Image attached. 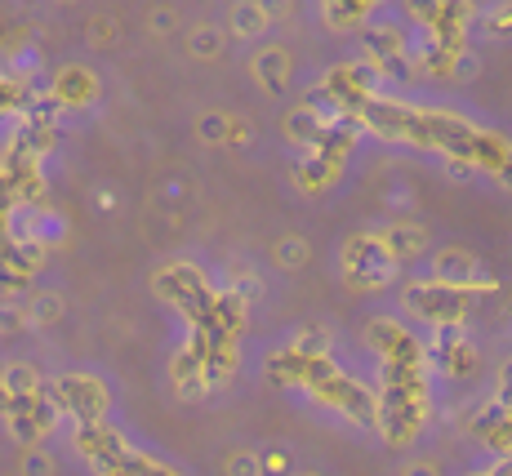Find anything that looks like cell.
Wrapping results in <instances>:
<instances>
[{"label":"cell","mask_w":512,"mask_h":476,"mask_svg":"<svg viewBox=\"0 0 512 476\" xmlns=\"http://www.w3.org/2000/svg\"><path fill=\"white\" fill-rule=\"evenodd\" d=\"M54 401L63 414H72L76 423H90L107 414V388L94 379V374H63L54 383Z\"/></svg>","instance_id":"1"},{"label":"cell","mask_w":512,"mask_h":476,"mask_svg":"<svg viewBox=\"0 0 512 476\" xmlns=\"http://www.w3.org/2000/svg\"><path fill=\"white\" fill-rule=\"evenodd\" d=\"M254 76H259V89L281 94V89L290 85V54H285L281 45L259 49V54H254Z\"/></svg>","instance_id":"2"},{"label":"cell","mask_w":512,"mask_h":476,"mask_svg":"<svg viewBox=\"0 0 512 476\" xmlns=\"http://www.w3.org/2000/svg\"><path fill=\"white\" fill-rule=\"evenodd\" d=\"M477 272V263H472V254L468 250H446L437 259V276L446 285H455V290H468V276Z\"/></svg>","instance_id":"3"},{"label":"cell","mask_w":512,"mask_h":476,"mask_svg":"<svg viewBox=\"0 0 512 476\" xmlns=\"http://www.w3.org/2000/svg\"><path fill=\"white\" fill-rule=\"evenodd\" d=\"M263 27H268V18H263L259 0H241V5L232 9V32L241 36V41H254Z\"/></svg>","instance_id":"4"},{"label":"cell","mask_w":512,"mask_h":476,"mask_svg":"<svg viewBox=\"0 0 512 476\" xmlns=\"http://www.w3.org/2000/svg\"><path fill=\"white\" fill-rule=\"evenodd\" d=\"M54 94L63 98V103H81V98H94V76L81 72V67H67V72L58 76Z\"/></svg>","instance_id":"5"},{"label":"cell","mask_w":512,"mask_h":476,"mask_svg":"<svg viewBox=\"0 0 512 476\" xmlns=\"http://www.w3.org/2000/svg\"><path fill=\"white\" fill-rule=\"evenodd\" d=\"M383 245H388L392 259H406V254L423 250V232H419V227H410V223H397L388 236H383Z\"/></svg>","instance_id":"6"},{"label":"cell","mask_w":512,"mask_h":476,"mask_svg":"<svg viewBox=\"0 0 512 476\" xmlns=\"http://www.w3.org/2000/svg\"><path fill=\"white\" fill-rule=\"evenodd\" d=\"M0 379H5V388L14 392V396H32V392H41V374H36L32 365H23V361L5 365V370H0Z\"/></svg>","instance_id":"7"},{"label":"cell","mask_w":512,"mask_h":476,"mask_svg":"<svg viewBox=\"0 0 512 476\" xmlns=\"http://www.w3.org/2000/svg\"><path fill=\"white\" fill-rule=\"evenodd\" d=\"M58 316H63V299H58L54 290H41L32 299V307H27V325H36V330H41V325H54Z\"/></svg>","instance_id":"8"},{"label":"cell","mask_w":512,"mask_h":476,"mask_svg":"<svg viewBox=\"0 0 512 476\" xmlns=\"http://www.w3.org/2000/svg\"><path fill=\"white\" fill-rule=\"evenodd\" d=\"M187 49H192L196 58H219L223 54V32H219V27H196L192 41H187Z\"/></svg>","instance_id":"9"},{"label":"cell","mask_w":512,"mask_h":476,"mask_svg":"<svg viewBox=\"0 0 512 476\" xmlns=\"http://www.w3.org/2000/svg\"><path fill=\"white\" fill-rule=\"evenodd\" d=\"M441 14V0H406V18H415V23H437Z\"/></svg>","instance_id":"10"},{"label":"cell","mask_w":512,"mask_h":476,"mask_svg":"<svg viewBox=\"0 0 512 476\" xmlns=\"http://www.w3.org/2000/svg\"><path fill=\"white\" fill-rule=\"evenodd\" d=\"M277 259H281V267H299L303 259H308V245H303L299 236H285V241H281V254H277Z\"/></svg>","instance_id":"11"},{"label":"cell","mask_w":512,"mask_h":476,"mask_svg":"<svg viewBox=\"0 0 512 476\" xmlns=\"http://www.w3.org/2000/svg\"><path fill=\"white\" fill-rule=\"evenodd\" d=\"M23 472H32V476L54 472V459H49L45 450H36V445H27V454H23Z\"/></svg>","instance_id":"12"},{"label":"cell","mask_w":512,"mask_h":476,"mask_svg":"<svg viewBox=\"0 0 512 476\" xmlns=\"http://www.w3.org/2000/svg\"><path fill=\"white\" fill-rule=\"evenodd\" d=\"M259 9L268 23H285V18L294 14V0H259Z\"/></svg>","instance_id":"13"},{"label":"cell","mask_w":512,"mask_h":476,"mask_svg":"<svg viewBox=\"0 0 512 476\" xmlns=\"http://www.w3.org/2000/svg\"><path fill=\"white\" fill-rule=\"evenodd\" d=\"M23 325H27L23 307H5V303H0V334H14V330H23Z\"/></svg>","instance_id":"14"},{"label":"cell","mask_w":512,"mask_h":476,"mask_svg":"<svg viewBox=\"0 0 512 476\" xmlns=\"http://www.w3.org/2000/svg\"><path fill=\"white\" fill-rule=\"evenodd\" d=\"M228 472L250 476V472H259V459H250V454H236V459H228Z\"/></svg>","instance_id":"15"},{"label":"cell","mask_w":512,"mask_h":476,"mask_svg":"<svg viewBox=\"0 0 512 476\" xmlns=\"http://www.w3.org/2000/svg\"><path fill=\"white\" fill-rule=\"evenodd\" d=\"M170 27H174V14H170V9H156V14H152V32L161 36V32H170Z\"/></svg>","instance_id":"16"},{"label":"cell","mask_w":512,"mask_h":476,"mask_svg":"<svg viewBox=\"0 0 512 476\" xmlns=\"http://www.w3.org/2000/svg\"><path fill=\"white\" fill-rule=\"evenodd\" d=\"M201 134H205V138H223V116H205V121H201Z\"/></svg>","instance_id":"17"},{"label":"cell","mask_w":512,"mask_h":476,"mask_svg":"<svg viewBox=\"0 0 512 476\" xmlns=\"http://www.w3.org/2000/svg\"><path fill=\"white\" fill-rule=\"evenodd\" d=\"M259 463H263L259 472H285V454H263Z\"/></svg>","instance_id":"18"},{"label":"cell","mask_w":512,"mask_h":476,"mask_svg":"<svg viewBox=\"0 0 512 476\" xmlns=\"http://www.w3.org/2000/svg\"><path fill=\"white\" fill-rule=\"evenodd\" d=\"M14 405H18V396L5 388V379H0V414H9V410H14Z\"/></svg>","instance_id":"19"}]
</instances>
